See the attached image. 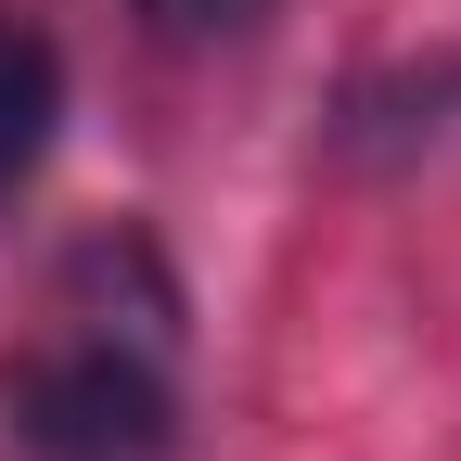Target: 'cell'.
Here are the masks:
<instances>
[{
  "mask_svg": "<svg viewBox=\"0 0 461 461\" xmlns=\"http://www.w3.org/2000/svg\"><path fill=\"white\" fill-rule=\"evenodd\" d=\"M14 461H180V359L115 321H77L0 372Z\"/></svg>",
  "mask_w": 461,
  "mask_h": 461,
  "instance_id": "cell-1",
  "label": "cell"
},
{
  "mask_svg": "<svg viewBox=\"0 0 461 461\" xmlns=\"http://www.w3.org/2000/svg\"><path fill=\"white\" fill-rule=\"evenodd\" d=\"M141 14V39H167V51H244L282 0H129Z\"/></svg>",
  "mask_w": 461,
  "mask_h": 461,
  "instance_id": "cell-3",
  "label": "cell"
},
{
  "mask_svg": "<svg viewBox=\"0 0 461 461\" xmlns=\"http://www.w3.org/2000/svg\"><path fill=\"white\" fill-rule=\"evenodd\" d=\"M51 141H65V39L0 0V205L51 167Z\"/></svg>",
  "mask_w": 461,
  "mask_h": 461,
  "instance_id": "cell-2",
  "label": "cell"
}]
</instances>
